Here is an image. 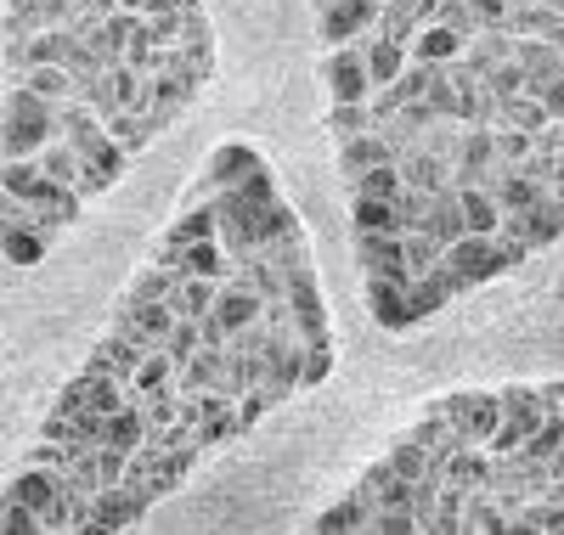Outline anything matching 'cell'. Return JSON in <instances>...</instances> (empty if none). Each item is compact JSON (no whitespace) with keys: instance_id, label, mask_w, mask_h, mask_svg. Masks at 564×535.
Returning a JSON list of instances; mask_svg holds the SVG:
<instances>
[{"instance_id":"9a60e30c","label":"cell","mask_w":564,"mask_h":535,"mask_svg":"<svg viewBox=\"0 0 564 535\" xmlns=\"http://www.w3.org/2000/svg\"><path fill=\"white\" fill-rule=\"evenodd\" d=\"M361 63H367V79H372V90H384V85H395L401 79V68L412 63L406 57V45L401 40H390V34H361Z\"/></svg>"},{"instance_id":"ba28073f","label":"cell","mask_w":564,"mask_h":535,"mask_svg":"<svg viewBox=\"0 0 564 535\" xmlns=\"http://www.w3.org/2000/svg\"><path fill=\"white\" fill-rule=\"evenodd\" d=\"M322 79H327V90H334V102H367L372 79H367V63H361V40L334 45V57L322 63Z\"/></svg>"},{"instance_id":"836d02e7","label":"cell","mask_w":564,"mask_h":535,"mask_svg":"<svg viewBox=\"0 0 564 535\" xmlns=\"http://www.w3.org/2000/svg\"><path fill=\"white\" fill-rule=\"evenodd\" d=\"M350 226L356 231H401L395 198H350Z\"/></svg>"},{"instance_id":"f1b7e54d","label":"cell","mask_w":564,"mask_h":535,"mask_svg":"<svg viewBox=\"0 0 564 535\" xmlns=\"http://www.w3.org/2000/svg\"><path fill=\"white\" fill-rule=\"evenodd\" d=\"M361 479L372 484V496H379V507H406V513H412V479H401L390 462H372ZM412 518H417V513H412Z\"/></svg>"},{"instance_id":"cb8c5ba5","label":"cell","mask_w":564,"mask_h":535,"mask_svg":"<svg viewBox=\"0 0 564 535\" xmlns=\"http://www.w3.org/2000/svg\"><path fill=\"white\" fill-rule=\"evenodd\" d=\"M141 440H148V417H141V406H119L102 417V446H119V451H135Z\"/></svg>"},{"instance_id":"9c48e42d","label":"cell","mask_w":564,"mask_h":535,"mask_svg":"<svg viewBox=\"0 0 564 535\" xmlns=\"http://www.w3.org/2000/svg\"><path fill=\"white\" fill-rule=\"evenodd\" d=\"M265 159L249 148V141H220V148L209 153V164H204V175H198V198H204V192H220V186H238Z\"/></svg>"},{"instance_id":"5b68a950","label":"cell","mask_w":564,"mask_h":535,"mask_svg":"<svg viewBox=\"0 0 564 535\" xmlns=\"http://www.w3.org/2000/svg\"><path fill=\"white\" fill-rule=\"evenodd\" d=\"M430 412H441V417L457 428V440H463V446H480V451H486V440H491V428L502 423V401H497V395H480V389H457V395L435 401Z\"/></svg>"},{"instance_id":"ee69618b","label":"cell","mask_w":564,"mask_h":535,"mask_svg":"<svg viewBox=\"0 0 564 535\" xmlns=\"http://www.w3.org/2000/svg\"><path fill=\"white\" fill-rule=\"evenodd\" d=\"M0 529L7 535H40V513H29L18 502H0Z\"/></svg>"},{"instance_id":"2e32d148","label":"cell","mask_w":564,"mask_h":535,"mask_svg":"<svg viewBox=\"0 0 564 535\" xmlns=\"http://www.w3.org/2000/svg\"><path fill=\"white\" fill-rule=\"evenodd\" d=\"M406 57L412 63H423V68H446V63H457L463 57V34H452L446 23H423L412 40H406Z\"/></svg>"},{"instance_id":"7c38bea8","label":"cell","mask_w":564,"mask_h":535,"mask_svg":"<svg viewBox=\"0 0 564 535\" xmlns=\"http://www.w3.org/2000/svg\"><path fill=\"white\" fill-rule=\"evenodd\" d=\"M491 164H497L491 124H463V148H457V164H452V186H486Z\"/></svg>"},{"instance_id":"83f0119b","label":"cell","mask_w":564,"mask_h":535,"mask_svg":"<svg viewBox=\"0 0 564 535\" xmlns=\"http://www.w3.org/2000/svg\"><path fill=\"white\" fill-rule=\"evenodd\" d=\"M491 124H513V130H525V135H536V130L547 124V113H542V102H536V96H525V90H513V96H502V102H497Z\"/></svg>"},{"instance_id":"74e56055","label":"cell","mask_w":564,"mask_h":535,"mask_svg":"<svg viewBox=\"0 0 564 535\" xmlns=\"http://www.w3.org/2000/svg\"><path fill=\"white\" fill-rule=\"evenodd\" d=\"M401 254H406V271L423 276V271H435V265H441V242H435V237H423V231H401Z\"/></svg>"},{"instance_id":"4fadbf2b","label":"cell","mask_w":564,"mask_h":535,"mask_svg":"<svg viewBox=\"0 0 564 535\" xmlns=\"http://www.w3.org/2000/svg\"><path fill=\"white\" fill-rule=\"evenodd\" d=\"M508 57L520 63V74H525V96H536L553 74H564V45H547V40H536V34L513 40V52H508Z\"/></svg>"},{"instance_id":"ab89813d","label":"cell","mask_w":564,"mask_h":535,"mask_svg":"<svg viewBox=\"0 0 564 535\" xmlns=\"http://www.w3.org/2000/svg\"><path fill=\"white\" fill-rule=\"evenodd\" d=\"M327 130H334L339 141H345V135H361V130H372V108H367V102H334V113H327Z\"/></svg>"},{"instance_id":"8d00e7d4","label":"cell","mask_w":564,"mask_h":535,"mask_svg":"<svg viewBox=\"0 0 564 535\" xmlns=\"http://www.w3.org/2000/svg\"><path fill=\"white\" fill-rule=\"evenodd\" d=\"M175 282H181V271H170V265H159V260H153V271L141 276V282L130 287L124 299H130V305H159V299H164V305H170V294H175Z\"/></svg>"},{"instance_id":"4dcf8cb0","label":"cell","mask_w":564,"mask_h":535,"mask_svg":"<svg viewBox=\"0 0 564 535\" xmlns=\"http://www.w3.org/2000/svg\"><path fill=\"white\" fill-rule=\"evenodd\" d=\"M446 479L463 484V491H486V479H491V457H480V446H463L446 457Z\"/></svg>"},{"instance_id":"d590c367","label":"cell","mask_w":564,"mask_h":535,"mask_svg":"<svg viewBox=\"0 0 564 535\" xmlns=\"http://www.w3.org/2000/svg\"><path fill=\"white\" fill-rule=\"evenodd\" d=\"M345 186H350V198H395V192H401V170L395 164H372V170H361Z\"/></svg>"},{"instance_id":"484cf974","label":"cell","mask_w":564,"mask_h":535,"mask_svg":"<svg viewBox=\"0 0 564 535\" xmlns=\"http://www.w3.org/2000/svg\"><path fill=\"white\" fill-rule=\"evenodd\" d=\"M204 237H215V204H209V192H204L193 209H181V215H175V226L164 231V242L186 249V242H204Z\"/></svg>"},{"instance_id":"bcb514c9","label":"cell","mask_w":564,"mask_h":535,"mask_svg":"<svg viewBox=\"0 0 564 535\" xmlns=\"http://www.w3.org/2000/svg\"><path fill=\"white\" fill-rule=\"evenodd\" d=\"M536 102H542V113H547V119H558V124H564V74H553V79L536 90Z\"/></svg>"},{"instance_id":"c3c4849f","label":"cell","mask_w":564,"mask_h":535,"mask_svg":"<svg viewBox=\"0 0 564 535\" xmlns=\"http://www.w3.org/2000/svg\"><path fill=\"white\" fill-rule=\"evenodd\" d=\"M417 7H423V23H430V18H435V7H441V0H417Z\"/></svg>"},{"instance_id":"681fc988","label":"cell","mask_w":564,"mask_h":535,"mask_svg":"<svg viewBox=\"0 0 564 535\" xmlns=\"http://www.w3.org/2000/svg\"><path fill=\"white\" fill-rule=\"evenodd\" d=\"M558 305H564V282H558Z\"/></svg>"},{"instance_id":"5bb4252c","label":"cell","mask_w":564,"mask_h":535,"mask_svg":"<svg viewBox=\"0 0 564 535\" xmlns=\"http://www.w3.org/2000/svg\"><path fill=\"white\" fill-rule=\"evenodd\" d=\"M367 310H372V321H379L384 332L417 327L412 310H406V282H395V276H367Z\"/></svg>"},{"instance_id":"ac0fdd59","label":"cell","mask_w":564,"mask_h":535,"mask_svg":"<svg viewBox=\"0 0 564 535\" xmlns=\"http://www.w3.org/2000/svg\"><path fill=\"white\" fill-rule=\"evenodd\" d=\"M372 507H379V496H372V484L361 479L350 496H339V502L327 507V513H316V529H327V535H339V529H367Z\"/></svg>"},{"instance_id":"277c9868","label":"cell","mask_w":564,"mask_h":535,"mask_svg":"<svg viewBox=\"0 0 564 535\" xmlns=\"http://www.w3.org/2000/svg\"><path fill=\"white\" fill-rule=\"evenodd\" d=\"M497 401H502V423L491 428V440H486V451L491 457H508V451H520V440L547 417L542 412V395L531 383H508V389H497Z\"/></svg>"},{"instance_id":"7a4b0ae2","label":"cell","mask_w":564,"mask_h":535,"mask_svg":"<svg viewBox=\"0 0 564 535\" xmlns=\"http://www.w3.org/2000/svg\"><path fill=\"white\" fill-rule=\"evenodd\" d=\"M0 502H18V507L40 513V529H63V473L57 468H40V462H23L7 479Z\"/></svg>"},{"instance_id":"b9f144b4","label":"cell","mask_w":564,"mask_h":535,"mask_svg":"<svg viewBox=\"0 0 564 535\" xmlns=\"http://www.w3.org/2000/svg\"><path fill=\"white\" fill-rule=\"evenodd\" d=\"M430 457H435V451H423L417 440H395V451H390L384 462H390V468H395L401 479H423V468H430Z\"/></svg>"},{"instance_id":"8992f818","label":"cell","mask_w":564,"mask_h":535,"mask_svg":"<svg viewBox=\"0 0 564 535\" xmlns=\"http://www.w3.org/2000/svg\"><path fill=\"white\" fill-rule=\"evenodd\" d=\"M384 0H316V34L327 45H350L361 34H372Z\"/></svg>"},{"instance_id":"f546056e","label":"cell","mask_w":564,"mask_h":535,"mask_svg":"<svg viewBox=\"0 0 564 535\" xmlns=\"http://www.w3.org/2000/svg\"><path fill=\"white\" fill-rule=\"evenodd\" d=\"M34 164H40L45 181H57V186H74V192H79V153L68 148V141H45V148L34 153Z\"/></svg>"},{"instance_id":"4316f807","label":"cell","mask_w":564,"mask_h":535,"mask_svg":"<svg viewBox=\"0 0 564 535\" xmlns=\"http://www.w3.org/2000/svg\"><path fill=\"white\" fill-rule=\"evenodd\" d=\"M463 529H475V535H508V513L491 491H468L463 502Z\"/></svg>"},{"instance_id":"1f68e13d","label":"cell","mask_w":564,"mask_h":535,"mask_svg":"<svg viewBox=\"0 0 564 535\" xmlns=\"http://www.w3.org/2000/svg\"><path fill=\"white\" fill-rule=\"evenodd\" d=\"M372 29L406 45V40L423 29V7H417V0H384V7H379V23H372Z\"/></svg>"},{"instance_id":"d6a6232c","label":"cell","mask_w":564,"mask_h":535,"mask_svg":"<svg viewBox=\"0 0 564 535\" xmlns=\"http://www.w3.org/2000/svg\"><path fill=\"white\" fill-rule=\"evenodd\" d=\"M457 204H463L468 231H497L502 226V209H497V198L486 186H457Z\"/></svg>"},{"instance_id":"ffe728a7","label":"cell","mask_w":564,"mask_h":535,"mask_svg":"<svg viewBox=\"0 0 564 535\" xmlns=\"http://www.w3.org/2000/svg\"><path fill=\"white\" fill-rule=\"evenodd\" d=\"M463 231H468V220H463V204H457V186L430 192V215H423V237H435L441 249H446V242H457Z\"/></svg>"},{"instance_id":"d6986e66","label":"cell","mask_w":564,"mask_h":535,"mask_svg":"<svg viewBox=\"0 0 564 535\" xmlns=\"http://www.w3.org/2000/svg\"><path fill=\"white\" fill-rule=\"evenodd\" d=\"M45 249H52V231H40V226H7V220H0V260H7V265L29 271V265L45 260Z\"/></svg>"},{"instance_id":"30bf717a","label":"cell","mask_w":564,"mask_h":535,"mask_svg":"<svg viewBox=\"0 0 564 535\" xmlns=\"http://www.w3.org/2000/svg\"><path fill=\"white\" fill-rule=\"evenodd\" d=\"M113 327L124 332V338H135L141 350H164V338H170V327H175V310L159 299V305H119V316H113Z\"/></svg>"},{"instance_id":"e0dca14e","label":"cell","mask_w":564,"mask_h":535,"mask_svg":"<svg viewBox=\"0 0 564 535\" xmlns=\"http://www.w3.org/2000/svg\"><path fill=\"white\" fill-rule=\"evenodd\" d=\"M372 164H395V148H390L379 130H361V135H345V141H339V170H345V181H356V175L372 170Z\"/></svg>"},{"instance_id":"52a82bcc","label":"cell","mask_w":564,"mask_h":535,"mask_svg":"<svg viewBox=\"0 0 564 535\" xmlns=\"http://www.w3.org/2000/svg\"><path fill=\"white\" fill-rule=\"evenodd\" d=\"M502 237H513L525 254H536V249H547V242H558L564 237V209L553 204V192L542 204H531V209H520V215H502V226H497Z\"/></svg>"},{"instance_id":"d4e9b609","label":"cell","mask_w":564,"mask_h":535,"mask_svg":"<svg viewBox=\"0 0 564 535\" xmlns=\"http://www.w3.org/2000/svg\"><path fill=\"white\" fill-rule=\"evenodd\" d=\"M215 276H181L175 282V294H170V310L175 316H193V321H204L209 316V305H215Z\"/></svg>"},{"instance_id":"8fae6325","label":"cell","mask_w":564,"mask_h":535,"mask_svg":"<svg viewBox=\"0 0 564 535\" xmlns=\"http://www.w3.org/2000/svg\"><path fill=\"white\" fill-rule=\"evenodd\" d=\"M356 260L367 276H395V282H412L406 271V254H401V231H356Z\"/></svg>"},{"instance_id":"7402d4cb","label":"cell","mask_w":564,"mask_h":535,"mask_svg":"<svg viewBox=\"0 0 564 535\" xmlns=\"http://www.w3.org/2000/svg\"><path fill=\"white\" fill-rule=\"evenodd\" d=\"M12 85L45 96V102H68V96H74V74H68L63 63H29V68L12 74Z\"/></svg>"},{"instance_id":"6da1fadb","label":"cell","mask_w":564,"mask_h":535,"mask_svg":"<svg viewBox=\"0 0 564 535\" xmlns=\"http://www.w3.org/2000/svg\"><path fill=\"white\" fill-rule=\"evenodd\" d=\"M45 141H63V102L12 85L7 108H0V159H34Z\"/></svg>"},{"instance_id":"44dd1931","label":"cell","mask_w":564,"mask_h":535,"mask_svg":"<svg viewBox=\"0 0 564 535\" xmlns=\"http://www.w3.org/2000/svg\"><path fill=\"white\" fill-rule=\"evenodd\" d=\"M395 170H401V181L417 186V192H441V186H452V170H446L435 153H423V148H401V153H395Z\"/></svg>"},{"instance_id":"7dc6e473","label":"cell","mask_w":564,"mask_h":535,"mask_svg":"<svg viewBox=\"0 0 564 535\" xmlns=\"http://www.w3.org/2000/svg\"><path fill=\"white\" fill-rule=\"evenodd\" d=\"M536 395H542V412H558L564 417V383H542Z\"/></svg>"},{"instance_id":"60d3db41","label":"cell","mask_w":564,"mask_h":535,"mask_svg":"<svg viewBox=\"0 0 564 535\" xmlns=\"http://www.w3.org/2000/svg\"><path fill=\"white\" fill-rule=\"evenodd\" d=\"M198 345H204V338H198V321H193V316H175V327H170V338H164V356L181 367V361L193 356Z\"/></svg>"},{"instance_id":"f35d334b","label":"cell","mask_w":564,"mask_h":535,"mask_svg":"<svg viewBox=\"0 0 564 535\" xmlns=\"http://www.w3.org/2000/svg\"><path fill=\"white\" fill-rule=\"evenodd\" d=\"M480 85H486V96H491V102H502V96L525 90V74H520V63H513V57H502V63H491V68L480 74Z\"/></svg>"},{"instance_id":"f6af8a7d","label":"cell","mask_w":564,"mask_h":535,"mask_svg":"<svg viewBox=\"0 0 564 535\" xmlns=\"http://www.w3.org/2000/svg\"><path fill=\"white\" fill-rule=\"evenodd\" d=\"M508 7H513V0H468V12H475V23H480V29H502Z\"/></svg>"},{"instance_id":"3957f363","label":"cell","mask_w":564,"mask_h":535,"mask_svg":"<svg viewBox=\"0 0 564 535\" xmlns=\"http://www.w3.org/2000/svg\"><path fill=\"white\" fill-rule=\"evenodd\" d=\"M153 502H159V496L148 491V484H135V479L102 484V491L90 496V524H85V535H113V529H130V524L148 518V507H153Z\"/></svg>"},{"instance_id":"603a6c76","label":"cell","mask_w":564,"mask_h":535,"mask_svg":"<svg viewBox=\"0 0 564 535\" xmlns=\"http://www.w3.org/2000/svg\"><path fill=\"white\" fill-rule=\"evenodd\" d=\"M124 389H130V401H141V395H159V389H175V361H170L164 350H148V356H141V361L130 367Z\"/></svg>"},{"instance_id":"f907efd6","label":"cell","mask_w":564,"mask_h":535,"mask_svg":"<svg viewBox=\"0 0 564 535\" xmlns=\"http://www.w3.org/2000/svg\"><path fill=\"white\" fill-rule=\"evenodd\" d=\"M513 7H520V0H513Z\"/></svg>"},{"instance_id":"7bdbcfd3","label":"cell","mask_w":564,"mask_h":535,"mask_svg":"<svg viewBox=\"0 0 564 535\" xmlns=\"http://www.w3.org/2000/svg\"><path fill=\"white\" fill-rule=\"evenodd\" d=\"M90 457H97V479L102 484H119L124 468H130V451H119V446H90Z\"/></svg>"},{"instance_id":"e575fe53","label":"cell","mask_w":564,"mask_h":535,"mask_svg":"<svg viewBox=\"0 0 564 535\" xmlns=\"http://www.w3.org/2000/svg\"><path fill=\"white\" fill-rule=\"evenodd\" d=\"M102 124H108V135L119 141L124 153H141V148H148V141L159 135V130L148 124V113H124V108H119V113H108Z\"/></svg>"}]
</instances>
